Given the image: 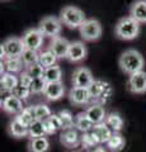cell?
<instances>
[{"label": "cell", "instance_id": "6da1fadb", "mask_svg": "<svg viewBox=\"0 0 146 152\" xmlns=\"http://www.w3.org/2000/svg\"><path fill=\"white\" fill-rule=\"evenodd\" d=\"M118 66L122 70V72L131 76L136 72L144 71L145 60H144L142 55H141L137 50L130 48L121 53L120 58H118Z\"/></svg>", "mask_w": 146, "mask_h": 152}, {"label": "cell", "instance_id": "7a4b0ae2", "mask_svg": "<svg viewBox=\"0 0 146 152\" xmlns=\"http://www.w3.org/2000/svg\"><path fill=\"white\" fill-rule=\"evenodd\" d=\"M141 23L132 17L127 15L121 18L114 26V34L122 41H132L137 38L141 31Z\"/></svg>", "mask_w": 146, "mask_h": 152}, {"label": "cell", "instance_id": "3957f363", "mask_svg": "<svg viewBox=\"0 0 146 152\" xmlns=\"http://www.w3.org/2000/svg\"><path fill=\"white\" fill-rule=\"evenodd\" d=\"M60 20L62 22L64 26H66L70 29L74 28H80L81 24L87 20L85 18V13L81 9L75 7V5H66L61 9L60 12Z\"/></svg>", "mask_w": 146, "mask_h": 152}, {"label": "cell", "instance_id": "277c9868", "mask_svg": "<svg viewBox=\"0 0 146 152\" xmlns=\"http://www.w3.org/2000/svg\"><path fill=\"white\" fill-rule=\"evenodd\" d=\"M37 28L41 31V33L45 37H50L52 39V38L60 36L61 29H62V22L57 17L47 15L41 19Z\"/></svg>", "mask_w": 146, "mask_h": 152}, {"label": "cell", "instance_id": "5b68a950", "mask_svg": "<svg viewBox=\"0 0 146 152\" xmlns=\"http://www.w3.org/2000/svg\"><path fill=\"white\" fill-rule=\"evenodd\" d=\"M80 36L84 41L87 42H94L98 41L102 37V24L98 19H87L85 22L79 28Z\"/></svg>", "mask_w": 146, "mask_h": 152}, {"label": "cell", "instance_id": "8992f818", "mask_svg": "<svg viewBox=\"0 0 146 152\" xmlns=\"http://www.w3.org/2000/svg\"><path fill=\"white\" fill-rule=\"evenodd\" d=\"M1 47L4 48L7 58H14V57H21L22 53L26 50L24 42L19 37H9L1 43ZM5 58V60H7Z\"/></svg>", "mask_w": 146, "mask_h": 152}, {"label": "cell", "instance_id": "52a82bcc", "mask_svg": "<svg viewBox=\"0 0 146 152\" xmlns=\"http://www.w3.org/2000/svg\"><path fill=\"white\" fill-rule=\"evenodd\" d=\"M43 34L41 33L38 28H29L24 32L22 39L24 42L26 48L28 50H33V51H38L41 48V46L43 45Z\"/></svg>", "mask_w": 146, "mask_h": 152}, {"label": "cell", "instance_id": "ba28073f", "mask_svg": "<svg viewBox=\"0 0 146 152\" xmlns=\"http://www.w3.org/2000/svg\"><path fill=\"white\" fill-rule=\"evenodd\" d=\"M94 76L92 71L88 67L84 66H79L75 69L73 74V85L74 86H80V88H89L94 81Z\"/></svg>", "mask_w": 146, "mask_h": 152}, {"label": "cell", "instance_id": "9c48e42d", "mask_svg": "<svg viewBox=\"0 0 146 152\" xmlns=\"http://www.w3.org/2000/svg\"><path fill=\"white\" fill-rule=\"evenodd\" d=\"M127 89L132 94H145L146 93V72L140 71L128 76Z\"/></svg>", "mask_w": 146, "mask_h": 152}, {"label": "cell", "instance_id": "30bf717a", "mask_svg": "<svg viewBox=\"0 0 146 152\" xmlns=\"http://www.w3.org/2000/svg\"><path fill=\"white\" fill-rule=\"evenodd\" d=\"M70 43L66 38L64 37H55L51 39L50 45H48V50L52 52V53L57 57V58H66L67 53H69V48H70Z\"/></svg>", "mask_w": 146, "mask_h": 152}, {"label": "cell", "instance_id": "8fae6325", "mask_svg": "<svg viewBox=\"0 0 146 152\" xmlns=\"http://www.w3.org/2000/svg\"><path fill=\"white\" fill-rule=\"evenodd\" d=\"M87 55H88V50H87V46L84 45V42L74 41L70 43V48H69V53L66 58L70 62L78 64V62H81L83 60H85Z\"/></svg>", "mask_w": 146, "mask_h": 152}, {"label": "cell", "instance_id": "7c38bea8", "mask_svg": "<svg viewBox=\"0 0 146 152\" xmlns=\"http://www.w3.org/2000/svg\"><path fill=\"white\" fill-rule=\"evenodd\" d=\"M70 102L75 105H87L92 102V96L89 93L88 88H80V86H73L69 93Z\"/></svg>", "mask_w": 146, "mask_h": 152}, {"label": "cell", "instance_id": "4fadbf2b", "mask_svg": "<svg viewBox=\"0 0 146 152\" xmlns=\"http://www.w3.org/2000/svg\"><path fill=\"white\" fill-rule=\"evenodd\" d=\"M85 114L89 117V119L94 123V126L106 122L107 118L106 109L101 103H92L90 107H88V109L85 110Z\"/></svg>", "mask_w": 146, "mask_h": 152}, {"label": "cell", "instance_id": "5bb4252c", "mask_svg": "<svg viewBox=\"0 0 146 152\" xmlns=\"http://www.w3.org/2000/svg\"><path fill=\"white\" fill-rule=\"evenodd\" d=\"M65 94V86L62 81L59 83H47L46 89L43 91V96L50 102H56L61 99Z\"/></svg>", "mask_w": 146, "mask_h": 152}, {"label": "cell", "instance_id": "9a60e30c", "mask_svg": "<svg viewBox=\"0 0 146 152\" xmlns=\"http://www.w3.org/2000/svg\"><path fill=\"white\" fill-rule=\"evenodd\" d=\"M60 142L67 148H74V147H78L80 145L81 136H79L76 128H70L60 134Z\"/></svg>", "mask_w": 146, "mask_h": 152}, {"label": "cell", "instance_id": "2e32d148", "mask_svg": "<svg viewBox=\"0 0 146 152\" xmlns=\"http://www.w3.org/2000/svg\"><path fill=\"white\" fill-rule=\"evenodd\" d=\"M23 102L21 99H18L17 96L14 95H8V96L4 98L3 100V110L8 113V114H12V115H18L22 110H23Z\"/></svg>", "mask_w": 146, "mask_h": 152}, {"label": "cell", "instance_id": "e0dca14e", "mask_svg": "<svg viewBox=\"0 0 146 152\" xmlns=\"http://www.w3.org/2000/svg\"><path fill=\"white\" fill-rule=\"evenodd\" d=\"M130 17L139 23H146V0H135L130 7Z\"/></svg>", "mask_w": 146, "mask_h": 152}, {"label": "cell", "instance_id": "ac0fdd59", "mask_svg": "<svg viewBox=\"0 0 146 152\" xmlns=\"http://www.w3.org/2000/svg\"><path fill=\"white\" fill-rule=\"evenodd\" d=\"M19 85V77H17L15 74L12 72H5L1 75L0 79V86H1V91L12 93Z\"/></svg>", "mask_w": 146, "mask_h": 152}, {"label": "cell", "instance_id": "d6986e66", "mask_svg": "<svg viewBox=\"0 0 146 152\" xmlns=\"http://www.w3.org/2000/svg\"><path fill=\"white\" fill-rule=\"evenodd\" d=\"M8 131L10 133V136L15 137V138H23V137H27L29 136V132H28V128L22 124V123L18 121V118L15 117L14 119L9 123V127H8Z\"/></svg>", "mask_w": 146, "mask_h": 152}, {"label": "cell", "instance_id": "ffe728a7", "mask_svg": "<svg viewBox=\"0 0 146 152\" xmlns=\"http://www.w3.org/2000/svg\"><path fill=\"white\" fill-rule=\"evenodd\" d=\"M93 133L97 136L99 143H107L108 140H109L112 137V134H113V131L107 126L106 122H103V123H99V124L94 126Z\"/></svg>", "mask_w": 146, "mask_h": 152}, {"label": "cell", "instance_id": "44dd1931", "mask_svg": "<svg viewBox=\"0 0 146 152\" xmlns=\"http://www.w3.org/2000/svg\"><path fill=\"white\" fill-rule=\"evenodd\" d=\"M125 145H126V141H125V137L121 134L120 132H113V134L108 142L106 143L107 148L112 151V152H120L125 148Z\"/></svg>", "mask_w": 146, "mask_h": 152}, {"label": "cell", "instance_id": "7402d4cb", "mask_svg": "<svg viewBox=\"0 0 146 152\" xmlns=\"http://www.w3.org/2000/svg\"><path fill=\"white\" fill-rule=\"evenodd\" d=\"M75 128L83 133L90 132L94 128V123L89 119V117L85 114V112H83V113H79L75 117Z\"/></svg>", "mask_w": 146, "mask_h": 152}, {"label": "cell", "instance_id": "603a6c76", "mask_svg": "<svg viewBox=\"0 0 146 152\" xmlns=\"http://www.w3.org/2000/svg\"><path fill=\"white\" fill-rule=\"evenodd\" d=\"M50 148V142L46 137L38 138H31L28 142V150L29 152H47Z\"/></svg>", "mask_w": 146, "mask_h": 152}, {"label": "cell", "instance_id": "cb8c5ba5", "mask_svg": "<svg viewBox=\"0 0 146 152\" xmlns=\"http://www.w3.org/2000/svg\"><path fill=\"white\" fill-rule=\"evenodd\" d=\"M18 121H19L22 124H24L27 128H29L33 123L37 121L36 118V112H34V107H27L17 115Z\"/></svg>", "mask_w": 146, "mask_h": 152}, {"label": "cell", "instance_id": "d4e9b609", "mask_svg": "<svg viewBox=\"0 0 146 152\" xmlns=\"http://www.w3.org/2000/svg\"><path fill=\"white\" fill-rule=\"evenodd\" d=\"M43 79L46 80V83H59L62 80V70L59 65L47 67L45 69Z\"/></svg>", "mask_w": 146, "mask_h": 152}, {"label": "cell", "instance_id": "484cf974", "mask_svg": "<svg viewBox=\"0 0 146 152\" xmlns=\"http://www.w3.org/2000/svg\"><path fill=\"white\" fill-rule=\"evenodd\" d=\"M45 124V129H46V134H55L59 129H62L61 127V121H60V117L59 114H52L51 117H48L47 119L43 122Z\"/></svg>", "mask_w": 146, "mask_h": 152}, {"label": "cell", "instance_id": "4316f807", "mask_svg": "<svg viewBox=\"0 0 146 152\" xmlns=\"http://www.w3.org/2000/svg\"><path fill=\"white\" fill-rule=\"evenodd\" d=\"M106 123L113 132H121L122 128H123V124H125L122 117L116 112H112V113L108 114L107 118H106Z\"/></svg>", "mask_w": 146, "mask_h": 152}, {"label": "cell", "instance_id": "83f0119b", "mask_svg": "<svg viewBox=\"0 0 146 152\" xmlns=\"http://www.w3.org/2000/svg\"><path fill=\"white\" fill-rule=\"evenodd\" d=\"M4 64L7 72H12V74H17V72H22L24 64L21 57H14V58H7L5 61H1Z\"/></svg>", "mask_w": 146, "mask_h": 152}, {"label": "cell", "instance_id": "f1b7e54d", "mask_svg": "<svg viewBox=\"0 0 146 152\" xmlns=\"http://www.w3.org/2000/svg\"><path fill=\"white\" fill-rule=\"evenodd\" d=\"M57 60H59V58H57V57H56L50 50H46V51L40 52V60H38V64H40L43 69L51 67V66H55L56 62H57Z\"/></svg>", "mask_w": 146, "mask_h": 152}, {"label": "cell", "instance_id": "f546056e", "mask_svg": "<svg viewBox=\"0 0 146 152\" xmlns=\"http://www.w3.org/2000/svg\"><path fill=\"white\" fill-rule=\"evenodd\" d=\"M21 58L23 61V64H24V67H29L32 65H36L38 64V60H40V53L38 51H33V50H28L26 48L24 52L22 53Z\"/></svg>", "mask_w": 146, "mask_h": 152}, {"label": "cell", "instance_id": "4dcf8cb0", "mask_svg": "<svg viewBox=\"0 0 146 152\" xmlns=\"http://www.w3.org/2000/svg\"><path fill=\"white\" fill-rule=\"evenodd\" d=\"M104 84L106 81H103V80H94L92 83V85L89 86V93H90V96H92V102L93 103H98L99 100L101 95H102V91L103 89H104Z\"/></svg>", "mask_w": 146, "mask_h": 152}, {"label": "cell", "instance_id": "1f68e13d", "mask_svg": "<svg viewBox=\"0 0 146 152\" xmlns=\"http://www.w3.org/2000/svg\"><path fill=\"white\" fill-rule=\"evenodd\" d=\"M80 145H81L84 148L90 150V148L99 146L101 143H99V141H98L97 136L93 133V131H90V132H85L81 134V142H80Z\"/></svg>", "mask_w": 146, "mask_h": 152}, {"label": "cell", "instance_id": "d6a6232c", "mask_svg": "<svg viewBox=\"0 0 146 152\" xmlns=\"http://www.w3.org/2000/svg\"><path fill=\"white\" fill-rule=\"evenodd\" d=\"M59 117H60V121H61V127H62L64 131L75 127V117L73 115L70 110L64 109V110H61L59 113Z\"/></svg>", "mask_w": 146, "mask_h": 152}, {"label": "cell", "instance_id": "836d02e7", "mask_svg": "<svg viewBox=\"0 0 146 152\" xmlns=\"http://www.w3.org/2000/svg\"><path fill=\"white\" fill-rule=\"evenodd\" d=\"M29 132V138H38V137H46V129H45V124L41 121H36L33 124L28 128Z\"/></svg>", "mask_w": 146, "mask_h": 152}, {"label": "cell", "instance_id": "e575fe53", "mask_svg": "<svg viewBox=\"0 0 146 152\" xmlns=\"http://www.w3.org/2000/svg\"><path fill=\"white\" fill-rule=\"evenodd\" d=\"M34 112H36V118L37 121L45 122L47 118L51 117V109L46 105V104H38V105H34Z\"/></svg>", "mask_w": 146, "mask_h": 152}, {"label": "cell", "instance_id": "d590c367", "mask_svg": "<svg viewBox=\"0 0 146 152\" xmlns=\"http://www.w3.org/2000/svg\"><path fill=\"white\" fill-rule=\"evenodd\" d=\"M12 95H14V96H17L18 99H21L22 102H26L28 98H29V95L32 94L31 89L27 88V86H23V85H18V86L13 90V91L10 93Z\"/></svg>", "mask_w": 146, "mask_h": 152}, {"label": "cell", "instance_id": "8d00e7d4", "mask_svg": "<svg viewBox=\"0 0 146 152\" xmlns=\"http://www.w3.org/2000/svg\"><path fill=\"white\" fill-rule=\"evenodd\" d=\"M46 80L43 77H38V79H33V81H32L31 84V91L32 94H43L45 89H46Z\"/></svg>", "mask_w": 146, "mask_h": 152}, {"label": "cell", "instance_id": "74e56055", "mask_svg": "<svg viewBox=\"0 0 146 152\" xmlns=\"http://www.w3.org/2000/svg\"><path fill=\"white\" fill-rule=\"evenodd\" d=\"M33 79H38V77H43V74H45V69L42 67L40 64H36V65H32L26 69Z\"/></svg>", "mask_w": 146, "mask_h": 152}, {"label": "cell", "instance_id": "f35d334b", "mask_svg": "<svg viewBox=\"0 0 146 152\" xmlns=\"http://www.w3.org/2000/svg\"><path fill=\"white\" fill-rule=\"evenodd\" d=\"M112 94H113V89H112V86H111V84L106 81V84H104V89H103L102 95H101V98H99V100H98V103L106 104V103L111 99Z\"/></svg>", "mask_w": 146, "mask_h": 152}, {"label": "cell", "instance_id": "ab89813d", "mask_svg": "<svg viewBox=\"0 0 146 152\" xmlns=\"http://www.w3.org/2000/svg\"><path fill=\"white\" fill-rule=\"evenodd\" d=\"M32 81H33V77H32V76L28 74L27 70H23L22 72L19 74V84L23 85V86L29 88L31 84H32Z\"/></svg>", "mask_w": 146, "mask_h": 152}, {"label": "cell", "instance_id": "60d3db41", "mask_svg": "<svg viewBox=\"0 0 146 152\" xmlns=\"http://www.w3.org/2000/svg\"><path fill=\"white\" fill-rule=\"evenodd\" d=\"M87 152H108V151H107L103 146H97V147H94V148L88 150Z\"/></svg>", "mask_w": 146, "mask_h": 152}, {"label": "cell", "instance_id": "b9f144b4", "mask_svg": "<svg viewBox=\"0 0 146 152\" xmlns=\"http://www.w3.org/2000/svg\"><path fill=\"white\" fill-rule=\"evenodd\" d=\"M3 1H7V0H3Z\"/></svg>", "mask_w": 146, "mask_h": 152}]
</instances>
